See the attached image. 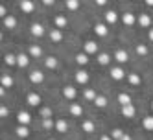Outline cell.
I'll return each instance as SVG.
<instances>
[{"instance_id":"33","label":"cell","mask_w":153,"mask_h":140,"mask_svg":"<svg viewBox=\"0 0 153 140\" xmlns=\"http://www.w3.org/2000/svg\"><path fill=\"white\" fill-rule=\"evenodd\" d=\"M4 64H6L7 68H15V67H17V53L6 52V53H4Z\"/></svg>"},{"instance_id":"23","label":"cell","mask_w":153,"mask_h":140,"mask_svg":"<svg viewBox=\"0 0 153 140\" xmlns=\"http://www.w3.org/2000/svg\"><path fill=\"white\" fill-rule=\"evenodd\" d=\"M133 50H135V53H137V57H140V59H144V57H148L149 53H151V50H149V46H148V42H137V44L133 46Z\"/></svg>"},{"instance_id":"22","label":"cell","mask_w":153,"mask_h":140,"mask_svg":"<svg viewBox=\"0 0 153 140\" xmlns=\"http://www.w3.org/2000/svg\"><path fill=\"white\" fill-rule=\"evenodd\" d=\"M52 24L53 28H59V30H65L68 26V17L65 15V13H56L52 17Z\"/></svg>"},{"instance_id":"6","label":"cell","mask_w":153,"mask_h":140,"mask_svg":"<svg viewBox=\"0 0 153 140\" xmlns=\"http://www.w3.org/2000/svg\"><path fill=\"white\" fill-rule=\"evenodd\" d=\"M92 31L96 37H102V39H107L109 33H111V30H109V26L103 22V20H94L92 22Z\"/></svg>"},{"instance_id":"49","label":"cell","mask_w":153,"mask_h":140,"mask_svg":"<svg viewBox=\"0 0 153 140\" xmlns=\"http://www.w3.org/2000/svg\"><path fill=\"white\" fill-rule=\"evenodd\" d=\"M149 109H151V113H153V100L149 101Z\"/></svg>"},{"instance_id":"51","label":"cell","mask_w":153,"mask_h":140,"mask_svg":"<svg viewBox=\"0 0 153 140\" xmlns=\"http://www.w3.org/2000/svg\"><path fill=\"white\" fill-rule=\"evenodd\" d=\"M91 140H96V138H91Z\"/></svg>"},{"instance_id":"21","label":"cell","mask_w":153,"mask_h":140,"mask_svg":"<svg viewBox=\"0 0 153 140\" xmlns=\"http://www.w3.org/2000/svg\"><path fill=\"white\" fill-rule=\"evenodd\" d=\"M79 129L85 135H92V133H96V122L92 118H83L81 124H79Z\"/></svg>"},{"instance_id":"40","label":"cell","mask_w":153,"mask_h":140,"mask_svg":"<svg viewBox=\"0 0 153 140\" xmlns=\"http://www.w3.org/2000/svg\"><path fill=\"white\" fill-rule=\"evenodd\" d=\"M92 6L94 7H100V9H103V11H105V9L109 7V2H107V0H94Z\"/></svg>"},{"instance_id":"37","label":"cell","mask_w":153,"mask_h":140,"mask_svg":"<svg viewBox=\"0 0 153 140\" xmlns=\"http://www.w3.org/2000/svg\"><path fill=\"white\" fill-rule=\"evenodd\" d=\"M13 131L19 138H28L30 136V127H26V125H15Z\"/></svg>"},{"instance_id":"30","label":"cell","mask_w":153,"mask_h":140,"mask_svg":"<svg viewBox=\"0 0 153 140\" xmlns=\"http://www.w3.org/2000/svg\"><path fill=\"white\" fill-rule=\"evenodd\" d=\"M42 64H45V68L48 70H57L59 67V59L56 56H45V59H42Z\"/></svg>"},{"instance_id":"9","label":"cell","mask_w":153,"mask_h":140,"mask_svg":"<svg viewBox=\"0 0 153 140\" xmlns=\"http://www.w3.org/2000/svg\"><path fill=\"white\" fill-rule=\"evenodd\" d=\"M113 59H114L116 64L124 67V64L129 63V52H127L126 48H122V46H118V48H114V52H113Z\"/></svg>"},{"instance_id":"46","label":"cell","mask_w":153,"mask_h":140,"mask_svg":"<svg viewBox=\"0 0 153 140\" xmlns=\"http://www.w3.org/2000/svg\"><path fill=\"white\" fill-rule=\"evenodd\" d=\"M148 41H149V42H153V28H151V30H148Z\"/></svg>"},{"instance_id":"38","label":"cell","mask_w":153,"mask_h":140,"mask_svg":"<svg viewBox=\"0 0 153 140\" xmlns=\"http://www.w3.org/2000/svg\"><path fill=\"white\" fill-rule=\"evenodd\" d=\"M41 127L45 129V131H52V129H56V120L45 118V120H41Z\"/></svg>"},{"instance_id":"45","label":"cell","mask_w":153,"mask_h":140,"mask_svg":"<svg viewBox=\"0 0 153 140\" xmlns=\"http://www.w3.org/2000/svg\"><path fill=\"white\" fill-rule=\"evenodd\" d=\"M144 6H146L148 9H153V0H146V2H144Z\"/></svg>"},{"instance_id":"47","label":"cell","mask_w":153,"mask_h":140,"mask_svg":"<svg viewBox=\"0 0 153 140\" xmlns=\"http://www.w3.org/2000/svg\"><path fill=\"white\" fill-rule=\"evenodd\" d=\"M122 140H133V138H131V135H129V133H126V135L122 136Z\"/></svg>"},{"instance_id":"19","label":"cell","mask_w":153,"mask_h":140,"mask_svg":"<svg viewBox=\"0 0 153 140\" xmlns=\"http://www.w3.org/2000/svg\"><path fill=\"white\" fill-rule=\"evenodd\" d=\"M74 63L78 64V68H85L87 64L91 63V56H89V53H85L83 50H79V52L74 53Z\"/></svg>"},{"instance_id":"20","label":"cell","mask_w":153,"mask_h":140,"mask_svg":"<svg viewBox=\"0 0 153 140\" xmlns=\"http://www.w3.org/2000/svg\"><path fill=\"white\" fill-rule=\"evenodd\" d=\"M28 53H30L31 59H45V50H42V46L37 44V42L28 44Z\"/></svg>"},{"instance_id":"1","label":"cell","mask_w":153,"mask_h":140,"mask_svg":"<svg viewBox=\"0 0 153 140\" xmlns=\"http://www.w3.org/2000/svg\"><path fill=\"white\" fill-rule=\"evenodd\" d=\"M72 79L76 81V85H81V87H89L91 83V74L85 68H76L72 72Z\"/></svg>"},{"instance_id":"24","label":"cell","mask_w":153,"mask_h":140,"mask_svg":"<svg viewBox=\"0 0 153 140\" xmlns=\"http://www.w3.org/2000/svg\"><path fill=\"white\" fill-rule=\"evenodd\" d=\"M31 63V57L28 52H17V68H28Z\"/></svg>"},{"instance_id":"11","label":"cell","mask_w":153,"mask_h":140,"mask_svg":"<svg viewBox=\"0 0 153 140\" xmlns=\"http://www.w3.org/2000/svg\"><path fill=\"white\" fill-rule=\"evenodd\" d=\"M17 7H19L24 15H31V13L37 11L39 6L33 2V0H19V2H17Z\"/></svg>"},{"instance_id":"16","label":"cell","mask_w":153,"mask_h":140,"mask_svg":"<svg viewBox=\"0 0 153 140\" xmlns=\"http://www.w3.org/2000/svg\"><path fill=\"white\" fill-rule=\"evenodd\" d=\"M15 120H17V125H26V127H30L31 125V122H33V116H31L28 111H17V114H15Z\"/></svg>"},{"instance_id":"31","label":"cell","mask_w":153,"mask_h":140,"mask_svg":"<svg viewBox=\"0 0 153 140\" xmlns=\"http://www.w3.org/2000/svg\"><path fill=\"white\" fill-rule=\"evenodd\" d=\"M120 113H122V116L124 118H129V120H131V118H135L137 116V105L135 103H131V105H126V107H120Z\"/></svg>"},{"instance_id":"34","label":"cell","mask_w":153,"mask_h":140,"mask_svg":"<svg viewBox=\"0 0 153 140\" xmlns=\"http://www.w3.org/2000/svg\"><path fill=\"white\" fill-rule=\"evenodd\" d=\"M37 116L41 118V120H45V118H52V116H53L52 107H50V105H41L39 109H37Z\"/></svg>"},{"instance_id":"12","label":"cell","mask_w":153,"mask_h":140,"mask_svg":"<svg viewBox=\"0 0 153 140\" xmlns=\"http://www.w3.org/2000/svg\"><path fill=\"white\" fill-rule=\"evenodd\" d=\"M120 22H122L126 28H135L137 26V13H133V11H122L120 13Z\"/></svg>"},{"instance_id":"39","label":"cell","mask_w":153,"mask_h":140,"mask_svg":"<svg viewBox=\"0 0 153 140\" xmlns=\"http://www.w3.org/2000/svg\"><path fill=\"white\" fill-rule=\"evenodd\" d=\"M109 135L113 136V140H122V136L126 135V131H124L122 127H113L111 131H109Z\"/></svg>"},{"instance_id":"2","label":"cell","mask_w":153,"mask_h":140,"mask_svg":"<svg viewBox=\"0 0 153 140\" xmlns=\"http://www.w3.org/2000/svg\"><path fill=\"white\" fill-rule=\"evenodd\" d=\"M137 26L140 30H151L153 28V15L149 11H140V13H137Z\"/></svg>"},{"instance_id":"36","label":"cell","mask_w":153,"mask_h":140,"mask_svg":"<svg viewBox=\"0 0 153 140\" xmlns=\"http://www.w3.org/2000/svg\"><path fill=\"white\" fill-rule=\"evenodd\" d=\"M142 129L144 131H153V114H146V116H142Z\"/></svg>"},{"instance_id":"26","label":"cell","mask_w":153,"mask_h":140,"mask_svg":"<svg viewBox=\"0 0 153 140\" xmlns=\"http://www.w3.org/2000/svg\"><path fill=\"white\" fill-rule=\"evenodd\" d=\"M116 103H118L120 107H126V105H131V103H133V98H131L129 92L120 90V92L116 94Z\"/></svg>"},{"instance_id":"3","label":"cell","mask_w":153,"mask_h":140,"mask_svg":"<svg viewBox=\"0 0 153 140\" xmlns=\"http://www.w3.org/2000/svg\"><path fill=\"white\" fill-rule=\"evenodd\" d=\"M102 20H103V22H105L109 28H111V26H116L118 20H120V13L116 11L114 7H107L105 11L102 13Z\"/></svg>"},{"instance_id":"25","label":"cell","mask_w":153,"mask_h":140,"mask_svg":"<svg viewBox=\"0 0 153 140\" xmlns=\"http://www.w3.org/2000/svg\"><path fill=\"white\" fill-rule=\"evenodd\" d=\"M0 87H4V89H13V87H15L13 74H9V72H2V74H0Z\"/></svg>"},{"instance_id":"44","label":"cell","mask_w":153,"mask_h":140,"mask_svg":"<svg viewBox=\"0 0 153 140\" xmlns=\"http://www.w3.org/2000/svg\"><path fill=\"white\" fill-rule=\"evenodd\" d=\"M98 140H113V136H111V135H107V133H102Z\"/></svg>"},{"instance_id":"35","label":"cell","mask_w":153,"mask_h":140,"mask_svg":"<svg viewBox=\"0 0 153 140\" xmlns=\"http://www.w3.org/2000/svg\"><path fill=\"white\" fill-rule=\"evenodd\" d=\"M96 109H105V107L109 105V98H107V94H98V98L94 100L92 103Z\"/></svg>"},{"instance_id":"50","label":"cell","mask_w":153,"mask_h":140,"mask_svg":"<svg viewBox=\"0 0 153 140\" xmlns=\"http://www.w3.org/2000/svg\"><path fill=\"white\" fill-rule=\"evenodd\" d=\"M48 140H56V138H48Z\"/></svg>"},{"instance_id":"42","label":"cell","mask_w":153,"mask_h":140,"mask_svg":"<svg viewBox=\"0 0 153 140\" xmlns=\"http://www.w3.org/2000/svg\"><path fill=\"white\" fill-rule=\"evenodd\" d=\"M6 17H9V11H7V7H6V4H0V19H6Z\"/></svg>"},{"instance_id":"5","label":"cell","mask_w":153,"mask_h":140,"mask_svg":"<svg viewBox=\"0 0 153 140\" xmlns=\"http://www.w3.org/2000/svg\"><path fill=\"white\" fill-rule=\"evenodd\" d=\"M81 50L85 53H89V56H98L102 50H100V42H98L96 39H87L81 42Z\"/></svg>"},{"instance_id":"10","label":"cell","mask_w":153,"mask_h":140,"mask_svg":"<svg viewBox=\"0 0 153 140\" xmlns=\"http://www.w3.org/2000/svg\"><path fill=\"white\" fill-rule=\"evenodd\" d=\"M48 39H50L52 44H61L63 41H67V35H65V31H63V30L52 26V28L48 30Z\"/></svg>"},{"instance_id":"29","label":"cell","mask_w":153,"mask_h":140,"mask_svg":"<svg viewBox=\"0 0 153 140\" xmlns=\"http://www.w3.org/2000/svg\"><path fill=\"white\" fill-rule=\"evenodd\" d=\"M2 24H4V28H6V30L13 31V30H15V28L19 26V19H17V15L9 13V17H6V19L2 20Z\"/></svg>"},{"instance_id":"15","label":"cell","mask_w":153,"mask_h":140,"mask_svg":"<svg viewBox=\"0 0 153 140\" xmlns=\"http://www.w3.org/2000/svg\"><path fill=\"white\" fill-rule=\"evenodd\" d=\"M98 92L96 90V87H83L81 89V100L85 101V103H94V100L98 98Z\"/></svg>"},{"instance_id":"7","label":"cell","mask_w":153,"mask_h":140,"mask_svg":"<svg viewBox=\"0 0 153 140\" xmlns=\"http://www.w3.org/2000/svg\"><path fill=\"white\" fill-rule=\"evenodd\" d=\"M28 81L31 85H42V83L46 81V74L42 72L41 68H31L28 72Z\"/></svg>"},{"instance_id":"28","label":"cell","mask_w":153,"mask_h":140,"mask_svg":"<svg viewBox=\"0 0 153 140\" xmlns=\"http://www.w3.org/2000/svg\"><path fill=\"white\" fill-rule=\"evenodd\" d=\"M63 7L67 9L68 13H78L79 9H81V2H79V0H65Z\"/></svg>"},{"instance_id":"43","label":"cell","mask_w":153,"mask_h":140,"mask_svg":"<svg viewBox=\"0 0 153 140\" xmlns=\"http://www.w3.org/2000/svg\"><path fill=\"white\" fill-rule=\"evenodd\" d=\"M41 6L42 7H53L56 6V0H41Z\"/></svg>"},{"instance_id":"27","label":"cell","mask_w":153,"mask_h":140,"mask_svg":"<svg viewBox=\"0 0 153 140\" xmlns=\"http://www.w3.org/2000/svg\"><path fill=\"white\" fill-rule=\"evenodd\" d=\"M129 87H140L142 85V76L138 72H127V78H126Z\"/></svg>"},{"instance_id":"48","label":"cell","mask_w":153,"mask_h":140,"mask_svg":"<svg viewBox=\"0 0 153 140\" xmlns=\"http://www.w3.org/2000/svg\"><path fill=\"white\" fill-rule=\"evenodd\" d=\"M0 96H2V98L6 96V89H4V87H0Z\"/></svg>"},{"instance_id":"13","label":"cell","mask_w":153,"mask_h":140,"mask_svg":"<svg viewBox=\"0 0 153 140\" xmlns=\"http://www.w3.org/2000/svg\"><path fill=\"white\" fill-rule=\"evenodd\" d=\"M24 101L30 105V107H39L42 105V98H41V94L39 92H35V90H28L26 92V96H24Z\"/></svg>"},{"instance_id":"41","label":"cell","mask_w":153,"mask_h":140,"mask_svg":"<svg viewBox=\"0 0 153 140\" xmlns=\"http://www.w3.org/2000/svg\"><path fill=\"white\" fill-rule=\"evenodd\" d=\"M7 116H9V107L6 103H2L0 105V118H7Z\"/></svg>"},{"instance_id":"8","label":"cell","mask_w":153,"mask_h":140,"mask_svg":"<svg viewBox=\"0 0 153 140\" xmlns=\"http://www.w3.org/2000/svg\"><path fill=\"white\" fill-rule=\"evenodd\" d=\"M109 78L113 81H124L127 78V72L124 67H120V64H113V67H109Z\"/></svg>"},{"instance_id":"18","label":"cell","mask_w":153,"mask_h":140,"mask_svg":"<svg viewBox=\"0 0 153 140\" xmlns=\"http://www.w3.org/2000/svg\"><path fill=\"white\" fill-rule=\"evenodd\" d=\"M30 33L33 35V37H37V39H41V37L48 35V30L45 28V24H42V22H31L30 24Z\"/></svg>"},{"instance_id":"32","label":"cell","mask_w":153,"mask_h":140,"mask_svg":"<svg viewBox=\"0 0 153 140\" xmlns=\"http://www.w3.org/2000/svg\"><path fill=\"white\" fill-rule=\"evenodd\" d=\"M68 122H67V118H56V129L53 131H57V133H61V135H67V131H68Z\"/></svg>"},{"instance_id":"17","label":"cell","mask_w":153,"mask_h":140,"mask_svg":"<svg viewBox=\"0 0 153 140\" xmlns=\"http://www.w3.org/2000/svg\"><path fill=\"white\" fill-rule=\"evenodd\" d=\"M114 59H113V53L111 52H107V50H102L100 53L96 56V63L100 64V67H113V63Z\"/></svg>"},{"instance_id":"4","label":"cell","mask_w":153,"mask_h":140,"mask_svg":"<svg viewBox=\"0 0 153 140\" xmlns=\"http://www.w3.org/2000/svg\"><path fill=\"white\" fill-rule=\"evenodd\" d=\"M78 94H79V90L76 89V85H70V83H67V85H63V87H61V96H63V98L67 100L68 103L78 100Z\"/></svg>"},{"instance_id":"14","label":"cell","mask_w":153,"mask_h":140,"mask_svg":"<svg viewBox=\"0 0 153 140\" xmlns=\"http://www.w3.org/2000/svg\"><path fill=\"white\" fill-rule=\"evenodd\" d=\"M67 111L72 118H81L85 114V107L81 105V101H70L67 105Z\"/></svg>"}]
</instances>
